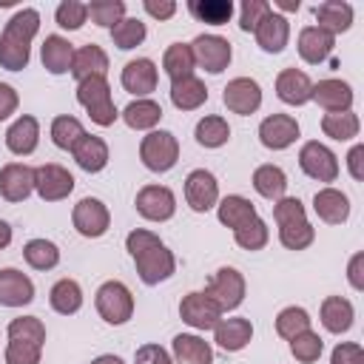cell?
I'll use <instances>...</instances> for the list:
<instances>
[{
	"label": "cell",
	"mask_w": 364,
	"mask_h": 364,
	"mask_svg": "<svg viewBox=\"0 0 364 364\" xmlns=\"http://www.w3.org/2000/svg\"><path fill=\"white\" fill-rule=\"evenodd\" d=\"M125 247H128V253H131V259L136 264V273H139L142 284L154 287V284H159V282L173 276L176 259H173V253L165 247V242L156 233H151L145 228H136V230H131L125 236Z\"/></svg>",
	"instance_id": "cell-1"
},
{
	"label": "cell",
	"mask_w": 364,
	"mask_h": 364,
	"mask_svg": "<svg viewBox=\"0 0 364 364\" xmlns=\"http://www.w3.org/2000/svg\"><path fill=\"white\" fill-rule=\"evenodd\" d=\"M40 28L37 9H20L11 14L0 34V65L6 71H23L31 57V40Z\"/></svg>",
	"instance_id": "cell-2"
},
{
	"label": "cell",
	"mask_w": 364,
	"mask_h": 364,
	"mask_svg": "<svg viewBox=\"0 0 364 364\" xmlns=\"http://www.w3.org/2000/svg\"><path fill=\"white\" fill-rule=\"evenodd\" d=\"M46 344V324L37 316H20L9 321L6 364H40Z\"/></svg>",
	"instance_id": "cell-3"
},
{
	"label": "cell",
	"mask_w": 364,
	"mask_h": 364,
	"mask_svg": "<svg viewBox=\"0 0 364 364\" xmlns=\"http://www.w3.org/2000/svg\"><path fill=\"white\" fill-rule=\"evenodd\" d=\"M273 219L279 225V242L287 250H304L316 239V228L307 222V210L301 199L296 196H282L273 205Z\"/></svg>",
	"instance_id": "cell-4"
},
{
	"label": "cell",
	"mask_w": 364,
	"mask_h": 364,
	"mask_svg": "<svg viewBox=\"0 0 364 364\" xmlns=\"http://www.w3.org/2000/svg\"><path fill=\"white\" fill-rule=\"evenodd\" d=\"M77 102L88 111L91 122H97L100 128H108L117 122V105L111 97V85L105 77H88L77 82Z\"/></svg>",
	"instance_id": "cell-5"
},
{
	"label": "cell",
	"mask_w": 364,
	"mask_h": 364,
	"mask_svg": "<svg viewBox=\"0 0 364 364\" xmlns=\"http://www.w3.org/2000/svg\"><path fill=\"white\" fill-rule=\"evenodd\" d=\"M139 159L148 171L154 173H165L176 165L179 159V139L171 131H151L148 136H142L139 142Z\"/></svg>",
	"instance_id": "cell-6"
},
{
	"label": "cell",
	"mask_w": 364,
	"mask_h": 364,
	"mask_svg": "<svg viewBox=\"0 0 364 364\" xmlns=\"http://www.w3.org/2000/svg\"><path fill=\"white\" fill-rule=\"evenodd\" d=\"M94 304H97L100 318L108 321V324H114V327H117V324H125V321L134 316V296H131V290H128L122 282H117V279L100 284V290H97V296H94Z\"/></svg>",
	"instance_id": "cell-7"
},
{
	"label": "cell",
	"mask_w": 364,
	"mask_h": 364,
	"mask_svg": "<svg viewBox=\"0 0 364 364\" xmlns=\"http://www.w3.org/2000/svg\"><path fill=\"white\" fill-rule=\"evenodd\" d=\"M202 293H205L222 313L236 310V307L245 301V276H242L236 267H219Z\"/></svg>",
	"instance_id": "cell-8"
},
{
	"label": "cell",
	"mask_w": 364,
	"mask_h": 364,
	"mask_svg": "<svg viewBox=\"0 0 364 364\" xmlns=\"http://www.w3.org/2000/svg\"><path fill=\"white\" fill-rule=\"evenodd\" d=\"M191 54H193V63L199 68H205L208 74H222L228 65H230V43L219 34H199L193 37L191 43Z\"/></svg>",
	"instance_id": "cell-9"
},
{
	"label": "cell",
	"mask_w": 364,
	"mask_h": 364,
	"mask_svg": "<svg viewBox=\"0 0 364 364\" xmlns=\"http://www.w3.org/2000/svg\"><path fill=\"white\" fill-rule=\"evenodd\" d=\"M299 168L310 179H316V182H336V176H338V159H336V154L327 145H321L318 139H310V142L301 145V151H299Z\"/></svg>",
	"instance_id": "cell-10"
},
{
	"label": "cell",
	"mask_w": 364,
	"mask_h": 364,
	"mask_svg": "<svg viewBox=\"0 0 364 364\" xmlns=\"http://www.w3.org/2000/svg\"><path fill=\"white\" fill-rule=\"evenodd\" d=\"M134 208L142 219L148 222H168L173 213H176V196L171 188L165 185H145L136 199H134Z\"/></svg>",
	"instance_id": "cell-11"
},
{
	"label": "cell",
	"mask_w": 364,
	"mask_h": 364,
	"mask_svg": "<svg viewBox=\"0 0 364 364\" xmlns=\"http://www.w3.org/2000/svg\"><path fill=\"white\" fill-rule=\"evenodd\" d=\"M71 222H74V228H77L80 236H85V239H100V236L108 230V225H111V213H108V208H105L97 196H85V199H80V202L74 205Z\"/></svg>",
	"instance_id": "cell-12"
},
{
	"label": "cell",
	"mask_w": 364,
	"mask_h": 364,
	"mask_svg": "<svg viewBox=\"0 0 364 364\" xmlns=\"http://www.w3.org/2000/svg\"><path fill=\"white\" fill-rule=\"evenodd\" d=\"M34 191L43 202H60L74 191V176L63 165L46 162V165L34 168Z\"/></svg>",
	"instance_id": "cell-13"
},
{
	"label": "cell",
	"mask_w": 364,
	"mask_h": 364,
	"mask_svg": "<svg viewBox=\"0 0 364 364\" xmlns=\"http://www.w3.org/2000/svg\"><path fill=\"white\" fill-rule=\"evenodd\" d=\"M222 102H225L228 111H233V114H239V117H250V114L259 111V105H262V88H259V82L250 80V77H236V80H230V82L225 85Z\"/></svg>",
	"instance_id": "cell-14"
},
{
	"label": "cell",
	"mask_w": 364,
	"mask_h": 364,
	"mask_svg": "<svg viewBox=\"0 0 364 364\" xmlns=\"http://www.w3.org/2000/svg\"><path fill=\"white\" fill-rule=\"evenodd\" d=\"M185 202L196 213L210 210L219 202V182H216V176L210 171H205V168L191 171L188 179H185Z\"/></svg>",
	"instance_id": "cell-15"
},
{
	"label": "cell",
	"mask_w": 364,
	"mask_h": 364,
	"mask_svg": "<svg viewBox=\"0 0 364 364\" xmlns=\"http://www.w3.org/2000/svg\"><path fill=\"white\" fill-rule=\"evenodd\" d=\"M179 316L185 324H191L193 330H213L219 321H222V310L199 290L182 296L179 301Z\"/></svg>",
	"instance_id": "cell-16"
},
{
	"label": "cell",
	"mask_w": 364,
	"mask_h": 364,
	"mask_svg": "<svg viewBox=\"0 0 364 364\" xmlns=\"http://www.w3.org/2000/svg\"><path fill=\"white\" fill-rule=\"evenodd\" d=\"M259 139L270 151H284L299 139V122L290 114H270L259 125Z\"/></svg>",
	"instance_id": "cell-17"
},
{
	"label": "cell",
	"mask_w": 364,
	"mask_h": 364,
	"mask_svg": "<svg viewBox=\"0 0 364 364\" xmlns=\"http://www.w3.org/2000/svg\"><path fill=\"white\" fill-rule=\"evenodd\" d=\"M253 34H256V43H259L262 51L279 54V51H284L287 40H290V23H287L284 14H279V11L270 9V11L259 20V26L253 28Z\"/></svg>",
	"instance_id": "cell-18"
},
{
	"label": "cell",
	"mask_w": 364,
	"mask_h": 364,
	"mask_svg": "<svg viewBox=\"0 0 364 364\" xmlns=\"http://www.w3.org/2000/svg\"><path fill=\"white\" fill-rule=\"evenodd\" d=\"M122 88L128 91V94H136L139 100H145L154 88H156V82H159V74H156V65H154V60H148V57H136V60H131V63H125V68H122Z\"/></svg>",
	"instance_id": "cell-19"
},
{
	"label": "cell",
	"mask_w": 364,
	"mask_h": 364,
	"mask_svg": "<svg viewBox=\"0 0 364 364\" xmlns=\"http://www.w3.org/2000/svg\"><path fill=\"white\" fill-rule=\"evenodd\" d=\"M34 191V168L26 162H9L0 168V193L6 202H23Z\"/></svg>",
	"instance_id": "cell-20"
},
{
	"label": "cell",
	"mask_w": 364,
	"mask_h": 364,
	"mask_svg": "<svg viewBox=\"0 0 364 364\" xmlns=\"http://www.w3.org/2000/svg\"><path fill=\"white\" fill-rule=\"evenodd\" d=\"M28 301H34V282L17 267H3L0 270V304L23 307Z\"/></svg>",
	"instance_id": "cell-21"
},
{
	"label": "cell",
	"mask_w": 364,
	"mask_h": 364,
	"mask_svg": "<svg viewBox=\"0 0 364 364\" xmlns=\"http://www.w3.org/2000/svg\"><path fill=\"white\" fill-rule=\"evenodd\" d=\"M37 142H40V122L31 117V114H23L17 117L9 131H6V148L14 154V156H28L37 151Z\"/></svg>",
	"instance_id": "cell-22"
},
{
	"label": "cell",
	"mask_w": 364,
	"mask_h": 364,
	"mask_svg": "<svg viewBox=\"0 0 364 364\" xmlns=\"http://www.w3.org/2000/svg\"><path fill=\"white\" fill-rule=\"evenodd\" d=\"M276 94L287 105H304L313 97V80L299 68H284L276 77Z\"/></svg>",
	"instance_id": "cell-23"
},
{
	"label": "cell",
	"mask_w": 364,
	"mask_h": 364,
	"mask_svg": "<svg viewBox=\"0 0 364 364\" xmlns=\"http://www.w3.org/2000/svg\"><path fill=\"white\" fill-rule=\"evenodd\" d=\"M327 114H338V111H350L353 108V88L344 80H318L313 85V97Z\"/></svg>",
	"instance_id": "cell-24"
},
{
	"label": "cell",
	"mask_w": 364,
	"mask_h": 364,
	"mask_svg": "<svg viewBox=\"0 0 364 364\" xmlns=\"http://www.w3.org/2000/svg\"><path fill=\"white\" fill-rule=\"evenodd\" d=\"M333 46H336V37L327 34L324 28H318V26H304V28L299 31V54H301V60L310 63V65L324 63V60L330 57Z\"/></svg>",
	"instance_id": "cell-25"
},
{
	"label": "cell",
	"mask_w": 364,
	"mask_h": 364,
	"mask_svg": "<svg viewBox=\"0 0 364 364\" xmlns=\"http://www.w3.org/2000/svg\"><path fill=\"white\" fill-rule=\"evenodd\" d=\"M71 154H74V162L88 173H100L108 165V145L102 136H94V134H82L74 142Z\"/></svg>",
	"instance_id": "cell-26"
},
{
	"label": "cell",
	"mask_w": 364,
	"mask_h": 364,
	"mask_svg": "<svg viewBox=\"0 0 364 364\" xmlns=\"http://www.w3.org/2000/svg\"><path fill=\"white\" fill-rule=\"evenodd\" d=\"M313 210H316V216H318L321 222H327V225H341V222H347V216H350V199H347V193H341V191H336V188H321V191H316V196H313Z\"/></svg>",
	"instance_id": "cell-27"
},
{
	"label": "cell",
	"mask_w": 364,
	"mask_h": 364,
	"mask_svg": "<svg viewBox=\"0 0 364 364\" xmlns=\"http://www.w3.org/2000/svg\"><path fill=\"white\" fill-rule=\"evenodd\" d=\"M108 71V54L97 46V43H88L82 48L74 51V60H71V77L80 82V80H88V77H105Z\"/></svg>",
	"instance_id": "cell-28"
},
{
	"label": "cell",
	"mask_w": 364,
	"mask_h": 364,
	"mask_svg": "<svg viewBox=\"0 0 364 364\" xmlns=\"http://www.w3.org/2000/svg\"><path fill=\"white\" fill-rule=\"evenodd\" d=\"M213 336H216V344L225 350V353H239L250 344L253 338V324L247 318H222L216 327H213Z\"/></svg>",
	"instance_id": "cell-29"
},
{
	"label": "cell",
	"mask_w": 364,
	"mask_h": 364,
	"mask_svg": "<svg viewBox=\"0 0 364 364\" xmlns=\"http://www.w3.org/2000/svg\"><path fill=\"white\" fill-rule=\"evenodd\" d=\"M173 350V361L176 364H213V350L205 338L193 336V333H179L171 341Z\"/></svg>",
	"instance_id": "cell-30"
},
{
	"label": "cell",
	"mask_w": 364,
	"mask_h": 364,
	"mask_svg": "<svg viewBox=\"0 0 364 364\" xmlns=\"http://www.w3.org/2000/svg\"><path fill=\"white\" fill-rule=\"evenodd\" d=\"M313 14L318 20V28H324L333 37L353 26V6L344 0H324L313 9Z\"/></svg>",
	"instance_id": "cell-31"
},
{
	"label": "cell",
	"mask_w": 364,
	"mask_h": 364,
	"mask_svg": "<svg viewBox=\"0 0 364 364\" xmlns=\"http://www.w3.org/2000/svg\"><path fill=\"white\" fill-rule=\"evenodd\" d=\"M43 65L48 74H65L71 71V60H74V46L63 37V34H48L43 43Z\"/></svg>",
	"instance_id": "cell-32"
},
{
	"label": "cell",
	"mask_w": 364,
	"mask_h": 364,
	"mask_svg": "<svg viewBox=\"0 0 364 364\" xmlns=\"http://www.w3.org/2000/svg\"><path fill=\"white\" fill-rule=\"evenodd\" d=\"M353 318H355V310L344 296H327L321 301V324H324V330L341 336V333H347L353 327Z\"/></svg>",
	"instance_id": "cell-33"
},
{
	"label": "cell",
	"mask_w": 364,
	"mask_h": 364,
	"mask_svg": "<svg viewBox=\"0 0 364 364\" xmlns=\"http://www.w3.org/2000/svg\"><path fill=\"white\" fill-rule=\"evenodd\" d=\"M208 100V88L199 77H185V80H176L171 82V102L173 108L179 111H196L199 105H205Z\"/></svg>",
	"instance_id": "cell-34"
},
{
	"label": "cell",
	"mask_w": 364,
	"mask_h": 364,
	"mask_svg": "<svg viewBox=\"0 0 364 364\" xmlns=\"http://www.w3.org/2000/svg\"><path fill=\"white\" fill-rule=\"evenodd\" d=\"M216 208H219V210H216L219 222H222L225 228H230V230H236V228H242V225H247L250 219H256V216H259V213H256V208H253V202H250V199H245V196H239V193L225 196Z\"/></svg>",
	"instance_id": "cell-35"
},
{
	"label": "cell",
	"mask_w": 364,
	"mask_h": 364,
	"mask_svg": "<svg viewBox=\"0 0 364 364\" xmlns=\"http://www.w3.org/2000/svg\"><path fill=\"white\" fill-rule=\"evenodd\" d=\"M122 119H125V125L134 128V131H151V128H156L159 119H162V105L154 102V100H148V97H145V100H134V102L125 105Z\"/></svg>",
	"instance_id": "cell-36"
},
{
	"label": "cell",
	"mask_w": 364,
	"mask_h": 364,
	"mask_svg": "<svg viewBox=\"0 0 364 364\" xmlns=\"http://www.w3.org/2000/svg\"><path fill=\"white\" fill-rule=\"evenodd\" d=\"M253 188H256L259 196H264L270 202H279L287 191V173L279 165H259L253 171Z\"/></svg>",
	"instance_id": "cell-37"
},
{
	"label": "cell",
	"mask_w": 364,
	"mask_h": 364,
	"mask_svg": "<svg viewBox=\"0 0 364 364\" xmlns=\"http://www.w3.org/2000/svg\"><path fill=\"white\" fill-rule=\"evenodd\" d=\"M51 310L60 316H74L82 307V287L74 279H60L48 293Z\"/></svg>",
	"instance_id": "cell-38"
},
{
	"label": "cell",
	"mask_w": 364,
	"mask_h": 364,
	"mask_svg": "<svg viewBox=\"0 0 364 364\" xmlns=\"http://www.w3.org/2000/svg\"><path fill=\"white\" fill-rule=\"evenodd\" d=\"M193 54H191V46L185 43H171L162 54V68L165 74L171 77V82L176 80H185V77H193Z\"/></svg>",
	"instance_id": "cell-39"
},
{
	"label": "cell",
	"mask_w": 364,
	"mask_h": 364,
	"mask_svg": "<svg viewBox=\"0 0 364 364\" xmlns=\"http://www.w3.org/2000/svg\"><path fill=\"white\" fill-rule=\"evenodd\" d=\"M188 11L199 23L225 26L233 17V3L230 0H188Z\"/></svg>",
	"instance_id": "cell-40"
},
{
	"label": "cell",
	"mask_w": 364,
	"mask_h": 364,
	"mask_svg": "<svg viewBox=\"0 0 364 364\" xmlns=\"http://www.w3.org/2000/svg\"><path fill=\"white\" fill-rule=\"evenodd\" d=\"M193 136H196V142H199L202 148H222V145L230 139V125H228L225 117L210 114V117H202V119L196 122Z\"/></svg>",
	"instance_id": "cell-41"
},
{
	"label": "cell",
	"mask_w": 364,
	"mask_h": 364,
	"mask_svg": "<svg viewBox=\"0 0 364 364\" xmlns=\"http://www.w3.org/2000/svg\"><path fill=\"white\" fill-rule=\"evenodd\" d=\"M23 259L34 270H51V267L60 264V247L54 242H48V239H31L23 247Z\"/></svg>",
	"instance_id": "cell-42"
},
{
	"label": "cell",
	"mask_w": 364,
	"mask_h": 364,
	"mask_svg": "<svg viewBox=\"0 0 364 364\" xmlns=\"http://www.w3.org/2000/svg\"><path fill=\"white\" fill-rule=\"evenodd\" d=\"M358 128H361V122L353 111H338V114H324L321 117V131L330 139H338V142L358 136Z\"/></svg>",
	"instance_id": "cell-43"
},
{
	"label": "cell",
	"mask_w": 364,
	"mask_h": 364,
	"mask_svg": "<svg viewBox=\"0 0 364 364\" xmlns=\"http://www.w3.org/2000/svg\"><path fill=\"white\" fill-rule=\"evenodd\" d=\"M145 23L139 20V17H122L114 28H111V40H114V46L117 48H122V51H131V48H136L142 40H145Z\"/></svg>",
	"instance_id": "cell-44"
},
{
	"label": "cell",
	"mask_w": 364,
	"mask_h": 364,
	"mask_svg": "<svg viewBox=\"0 0 364 364\" xmlns=\"http://www.w3.org/2000/svg\"><path fill=\"white\" fill-rule=\"evenodd\" d=\"M304 330H310V313L304 310V307H284L279 316H276V333L282 336V338H293V336H299V333H304Z\"/></svg>",
	"instance_id": "cell-45"
},
{
	"label": "cell",
	"mask_w": 364,
	"mask_h": 364,
	"mask_svg": "<svg viewBox=\"0 0 364 364\" xmlns=\"http://www.w3.org/2000/svg\"><path fill=\"white\" fill-rule=\"evenodd\" d=\"M82 134H85V131H82V125H80L77 117L63 114V117H54V122H51V142H54L57 148H63V151H71L74 142H77Z\"/></svg>",
	"instance_id": "cell-46"
},
{
	"label": "cell",
	"mask_w": 364,
	"mask_h": 364,
	"mask_svg": "<svg viewBox=\"0 0 364 364\" xmlns=\"http://www.w3.org/2000/svg\"><path fill=\"white\" fill-rule=\"evenodd\" d=\"M233 239H236V245L242 247V250H262L264 245H267V239H270V230H267V225H264V219H250L247 225H242V228H236L233 230Z\"/></svg>",
	"instance_id": "cell-47"
},
{
	"label": "cell",
	"mask_w": 364,
	"mask_h": 364,
	"mask_svg": "<svg viewBox=\"0 0 364 364\" xmlns=\"http://www.w3.org/2000/svg\"><path fill=\"white\" fill-rule=\"evenodd\" d=\"M321 350H324V341H321V336L313 333V330H304V333H299V336L290 338V353H293V358L301 361V364L318 361Z\"/></svg>",
	"instance_id": "cell-48"
},
{
	"label": "cell",
	"mask_w": 364,
	"mask_h": 364,
	"mask_svg": "<svg viewBox=\"0 0 364 364\" xmlns=\"http://www.w3.org/2000/svg\"><path fill=\"white\" fill-rule=\"evenodd\" d=\"M88 17L102 28H114L125 17V3L122 0H94V3H88Z\"/></svg>",
	"instance_id": "cell-49"
},
{
	"label": "cell",
	"mask_w": 364,
	"mask_h": 364,
	"mask_svg": "<svg viewBox=\"0 0 364 364\" xmlns=\"http://www.w3.org/2000/svg\"><path fill=\"white\" fill-rule=\"evenodd\" d=\"M85 17H88V3H80V0H63V3L57 6V11H54L57 26H60V28H68V31L82 28Z\"/></svg>",
	"instance_id": "cell-50"
},
{
	"label": "cell",
	"mask_w": 364,
	"mask_h": 364,
	"mask_svg": "<svg viewBox=\"0 0 364 364\" xmlns=\"http://www.w3.org/2000/svg\"><path fill=\"white\" fill-rule=\"evenodd\" d=\"M267 11H270L267 0H245L242 3V14H239V28L242 31H253Z\"/></svg>",
	"instance_id": "cell-51"
},
{
	"label": "cell",
	"mask_w": 364,
	"mask_h": 364,
	"mask_svg": "<svg viewBox=\"0 0 364 364\" xmlns=\"http://www.w3.org/2000/svg\"><path fill=\"white\" fill-rule=\"evenodd\" d=\"M330 364H364V350L355 341H341L330 353Z\"/></svg>",
	"instance_id": "cell-52"
},
{
	"label": "cell",
	"mask_w": 364,
	"mask_h": 364,
	"mask_svg": "<svg viewBox=\"0 0 364 364\" xmlns=\"http://www.w3.org/2000/svg\"><path fill=\"white\" fill-rule=\"evenodd\" d=\"M134 364H173L171 353L159 344H142L134 353Z\"/></svg>",
	"instance_id": "cell-53"
},
{
	"label": "cell",
	"mask_w": 364,
	"mask_h": 364,
	"mask_svg": "<svg viewBox=\"0 0 364 364\" xmlns=\"http://www.w3.org/2000/svg\"><path fill=\"white\" fill-rule=\"evenodd\" d=\"M17 105H20L17 91H14L9 82H0V122L9 119V117L17 111Z\"/></svg>",
	"instance_id": "cell-54"
},
{
	"label": "cell",
	"mask_w": 364,
	"mask_h": 364,
	"mask_svg": "<svg viewBox=\"0 0 364 364\" xmlns=\"http://www.w3.org/2000/svg\"><path fill=\"white\" fill-rule=\"evenodd\" d=\"M142 9H145L154 20H171V17L176 14V3H173V0H159V3H156V0H145Z\"/></svg>",
	"instance_id": "cell-55"
},
{
	"label": "cell",
	"mask_w": 364,
	"mask_h": 364,
	"mask_svg": "<svg viewBox=\"0 0 364 364\" xmlns=\"http://www.w3.org/2000/svg\"><path fill=\"white\" fill-rule=\"evenodd\" d=\"M347 171L355 182L364 179V145H353L350 154H347Z\"/></svg>",
	"instance_id": "cell-56"
},
{
	"label": "cell",
	"mask_w": 364,
	"mask_h": 364,
	"mask_svg": "<svg viewBox=\"0 0 364 364\" xmlns=\"http://www.w3.org/2000/svg\"><path fill=\"white\" fill-rule=\"evenodd\" d=\"M347 279L353 284V290H364V253H355L347 264Z\"/></svg>",
	"instance_id": "cell-57"
},
{
	"label": "cell",
	"mask_w": 364,
	"mask_h": 364,
	"mask_svg": "<svg viewBox=\"0 0 364 364\" xmlns=\"http://www.w3.org/2000/svg\"><path fill=\"white\" fill-rule=\"evenodd\" d=\"M11 245V225L6 219H0V250H6Z\"/></svg>",
	"instance_id": "cell-58"
},
{
	"label": "cell",
	"mask_w": 364,
	"mask_h": 364,
	"mask_svg": "<svg viewBox=\"0 0 364 364\" xmlns=\"http://www.w3.org/2000/svg\"><path fill=\"white\" fill-rule=\"evenodd\" d=\"M273 6L282 9V11H299V0H276ZM273 6H270V9H273Z\"/></svg>",
	"instance_id": "cell-59"
},
{
	"label": "cell",
	"mask_w": 364,
	"mask_h": 364,
	"mask_svg": "<svg viewBox=\"0 0 364 364\" xmlns=\"http://www.w3.org/2000/svg\"><path fill=\"white\" fill-rule=\"evenodd\" d=\"M91 364H125L119 355H97Z\"/></svg>",
	"instance_id": "cell-60"
}]
</instances>
